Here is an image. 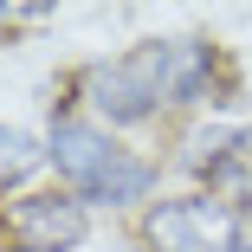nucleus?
<instances>
[{"instance_id":"obj_1","label":"nucleus","mask_w":252,"mask_h":252,"mask_svg":"<svg viewBox=\"0 0 252 252\" xmlns=\"http://www.w3.org/2000/svg\"><path fill=\"white\" fill-rule=\"evenodd\" d=\"M45 156H52V168H59L84 200H104V207H129V200H142L149 181H156V168H149L142 156L117 149L104 129H91V123H78V117H59V123H52Z\"/></svg>"},{"instance_id":"obj_2","label":"nucleus","mask_w":252,"mask_h":252,"mask_svg":"<svg viewBox=\"0 0 252 252\" xmlns=\"http://www.w3.org/2000/svg\"><path fill=\"white\" fill-rule=\"evenodd\" d=\"M142 252H239V214L220 194H175L156 200L136 226Z\"/></svg>"},{"instance_id":"obj_3","label":"nucleus","mask_w":252,"mask_h":252,"mask_svg":"<svg viewBox=\"0 0 252 252\" xmlns=\"http://www.w3.org/2000/svg\"><path fill=\"white\" fill-rule=\"evenodd\" d=\"M123 65H129V78L142 84V97L156 110L162 104H200L214 91V78H220V59H214L207 39H149Z\"/></svg>"},{"instance_id":"obj_4","label":"nucleus","mask_w":252,"mask_h":252,"mask_svg":"<svg viewBox=\"0 0 252 252\" xmlns=\"http://www.w3.org/2000/svg\"><path fill=\"white\" fill-rule=\"evenodd\" d=\"M84 200L78 194H26V200H13V233H20V246L26 252H71L78 239H84Z\"/></svg>"},{"instance_id":"obj_5","label":"nucleus","mask_w":252,"mask_h":252,"mask_svg":"<svg viewBox=\"0 0 252 252\" xmlns=\"http://www.w3.org/2000/svg\"><path fill=\"white\" fill-rule=\"evenodd\" d=\"M78 91H84V104L104 117V123H149V117H156V104L142 97V84L129 78V65H123V59L84 65V71H78Z\"/></svg>"},{"instance_id":"obj_6","label":"nucleus","mask_w":252,"mask_h":252,"mask_svg":"<svg viewBox=\"0 0 252 252\" xmlns=\"http://www.w3.org/2000/svg\"><path fill=\"white\" fill-rule=\"evenodd\" d=\"M39 162H52L45 142H32L26 129H7V123H0V188H20Z\"/></svg>"},{"instance_id":"obj_7","label":"nucleus","mask_w":252,"mask_h":252,"mask_svg":"<svg viewBox=\"0 0 252 252\" xmlns=\"http://www.w3.org/2000/svg\"><path fill=\"white\" fill-rule=\"evenodd\" d=\"M0 252H7V233H0Z\"/></svg>"},{"instance_id":"obj_8","label":"nucleus","mask_w":252,"mask_h":252,"mask_svg":"<svg viewBox=\"0 0 252 252\" xmlns=\"http://www.w3.org/2000/svg\"><path fill=\"white\" fill-rule=\"evenodd\" d=\"M239 252H252V246H239Z\"/></svg>"}]
</instances>
